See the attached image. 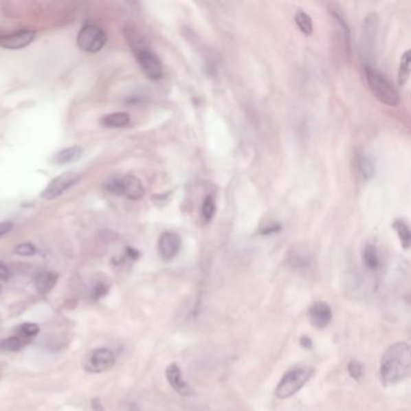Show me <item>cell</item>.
Instances as JSON below:
<instances>
[{"label":"cell","mask_w":411,"mask_h":411,"mask_svg":"<svg viewBox=\"0 0 411 411\" xmlns=\"http://www.w3.org/2000/svg\"><path fill=\"white\" fill-rule=\"evenodd\" d=\"M28 343L30 342H27L25 339L20 338L17 335H12V337L3 339L0 342V348L3 351H8V353H17V351H20V350L25 348Z\"/></svg>","instance_id":"20"},{"label":"cell","mask_w":411,"mask_h":411,"mask_svg":"<svg viewBox=\"0 0 411 411\" xmlns=\"http://www.w3.org/2000/svg\"><path fill=\"white\" fill-rule=\"evenodd\" d=\"M294 21H296V23H297L299 30H300V32H302L303 34L310 35L313 33V20H311V17H310L307 12H304V11H298V12L296 14V16H294Z\"/></svg>","instance_id":"24"},{"label":"cell","mask_w":411,"mask_h":411,"mask_svg":"<svg viewBox=\"0 0 411 411\" xmlns=\"http://www.w3.org/2000/svg\"><path fill=\"white\" fill-rule=\"evenodd\" d=\"M14 252L16 255L30 257V256H34L36 254V247L30 243H23V244L17 245Z\"/></svg>","instance_id":"26"},{"label":"cell","mask_w":411,"mask_h":411,"mask_svg":"<svg viewBox=\"0 0 411 411\" xmlns=\"http://www.w3.org/2000/svg\"><path fill=\"white\" fill-rule=\"evenodd\" d=\"M76 44L84 52L97 54L107 44V34L98 25H86L78 32Z\"/></svg>","instance_id":"5"},{"label":"cell","mask_w":411,"mask_h":411,"mask_svg":"<svg viewBox=\"0 0 411 411\" xmlns=\"http://www.w3.org/2000/svg\"><path fill=\"white\" fill-rule=\"evenodd\" d=\"M309 321L316 329H324L333 318V311L326 302H316L309 308Z\"/></svg>","instance_id":"10"},{"label":"cell","mask_w":411,"mask_h":411,"mask_svg":"<svg viewBox=\"0 0 411 411\" xmlns=\"http://www.w3.org/2000/svg\"><path fill=\"white\" fill-rule=\"evenodd\" d=\"M133 52L135 54L137 63L147 78L153 81L161 80L163 76V67H162L161 60L156 54L152 52L147 45L134 49Z\"/></svg>","instance_id":"6"},{"label":"cell","mask_w":411,"mask_h":411,"mask_svg":"<svg viewBox=\"0 0 411 411\" xmlns=\"http://www.w3.org/2000/svg\"><path fill=\"white\" fill-rule=\"evenodd\" d=\"M120 191L121 196L126 197L131 201H139L145 195L142 180L134 175H126L120 179Z\"/></svg>","instance_id":"13"},{"label":"cell","mask_w":411,"mask_h":411,"mask_svg":"<svg viewBox=\"0 0 411 411\" xmlns=\"http://www.w3.org/2000/svg\"><path fill=\"white\" fill-rule=\"evenodd\" d=\"M116 364L115 353L107 348H99L92 350L85 356L82 368L85 372L89 374H100L113 369Z\"/></svg>","instance_id":"4"},{"label":"cell","mask_w":411,"mask_h":411,"mask_svg":"<svg viewBox=\"0 0 411 411\" xmlns=\"http://www.w3.org/2000/svg\"><path fill=\"white\" fill-rule=\"evenodd\" d=\"M348 373L350 377L355 379V380H357L359 381L363 377V366L361 363L358 362V361H351V362L348 363Z\"/></svg>","instance_id":"27"},{"label":"cell","mask_w":411,"mask_h":411,"mask_svg":"<svg viewBox=\"0 0 411 411\" xmlns=\"http://www.w3.org/2000/svg\"><path fill=\"white\" fill-rule=\"evenodd\" d=\"M411 372V350L409 344H393L384 353L380 363V380L384 386H391L406 380Z\"/></svg>","instance_id":"1"},{"label":"cell","mask_w":411,"mask_h":411,"mask_svg":"<svg viewBox=\"0 0 411 411\" xmlns=\"http://www.w3.org/2000/svg\"><path fill=\"white\" fill-rule=\"evenodd\" d=\"M363 263L368 269L377 270L380 267V257L377 254V247L372 244L364 246L362 252Z\"/></svg>","instance_id":"17"},{"label":"cell","mask_w":411,"mask_h":411,"mask_svg":"<svg viewBox=\"0 0 411 411\" xmlns=\"http://www.w3.org/2000/svg\"><path fill=\"white\" fill-rule=\"evenodd\" d=\"M377 33H379V16L375 12H372L366 17L362 27V51L364 57L369 62H372L374 58Z\"/></svg>","instance_id":"7"},{"label":"cell","mask_w":411,"mask_h":411,"mask_svg":"<svg viewBox=\"0 0 411 411\" xmlns=\"http://www.w3.org/2000/svg\"><path fill=\"white\" fill-rule=\"evenodd\" d=\"M100 123L105 128H124L131 123V118L127 113H109L102 118Z\"/></svg>","instance_id":"15"},{"label":"cell","mask_w":411,"mask_h":411,"mask_svg":"<svg viewBox=\"0 0 411 411\" xmlns=\"http://www.w3.org/2000/svg\"><path fill=\"white\" fill-rule=\"evenodd\" d=\"M392 227L396 230L403 249L409 250L411 245V232L409 225H406L403 220H395L392 223Z\"/></svg>","instance_id":"18"},{"label":"cell","mask_w":411,"mask_h":411,"mask_svg":"<svg viewBox=\"0 0 411 411\" xmlns=\"http://www.w3.org/2000/svg\"><path fill=\"white\" fill-rule=\"evenodd\" d=\"M40 332V327L36 323H22L19 327L16 328V333L17 337L25 339L27 342H30V339L36 337Z\"/></svg>","instance_id":"23"},{"label":"cell","mask_w":411,"mask_h":411,"mask_svg":"<svg viewBox=\"0 0 411 411\" xmlns=\"http://www.w3.org/2000/svg\"><path fill=\"white\" fill-rule=\"evenodd\" d=\"M12 228H14L12 222H9V221H5V222H0V238L8 234V233H9Z\"/></svg>","instance_id":"29"},{"label":"cell","mask_w":411,"mask_h":411,"mask_svg":"<svg viewBox=\"0 0 411 411\" xmlns=\"http://www.w3.org/2000/svg\"><path fill=\"white\" fill-rule=\"evenodd\" d=\"M108 286L103 284H97L94 286L93 291H92V298L96 299V300L100 299L108 293Z\"/></svg>","instance_id":"28"},{"label":"cell","mask_w":411,"mask_h":411,"mask_svg":"<svg viewBox=\"0 0 411 411\" xmlns=\"http://www.w3.org/2000/svg\"><path fill=\"white\" fill-rule=\"evenodd\" d=\"M364 73L373 93L382 104L397 107L401 103V94L384 74L377 71L370 64L364 65Z\"/></svg>","instance_id":"2"},{"label":"cell","mask_w":411,"mask_h":411,"mask_svg":"<svg viewBox=\"0 0 411 411\" xmlns=\"http://www.w3.org/2000/svg\"><path fill=\"white\" fill-rule=\"evenodd\" d=\"M126 252H127L128 257L132 258V260H137V258L140 257V252L135 250V249H133V247H127V249H126Z\"/></svg>","instance_id":"32"},{"label":"cell","mask_w":411,"mask_h":411,"mask_svg":"<svg viewBox=\"0 0 411 411\" xmlns=\"http://www.w3.org/2000/svg\"><path fill=\"white\" fill-rule=\"evenodd\" d=\"M82 156V148L78 146L67 147L60 150L58 153H56L54 161L57 164H68L80 159Z\"/></svg>","instance_id":"16"},{"label":"cell","mask_w":411,"mask_h":411,"mask_svg":"<svg viewBox=\"0 0 411 411\" xmlns=\"http://www.w3.org/2000/svg\"><path fill=\"white\" fill-rule=\"evenodd\" d=\"M80 180H81V175L78 173H63L58 177H54V180H51L44 191L41 192L40 196L47 201H52V199L62 196L64 192L68 191L70 187L75 186Z\"/></svg>","instance_id":"8"},{"label":"cell","mask_w":411,"mask_h":411,"mask_svg":"<svg viewBox=\"0 0 411 411\" xmlns=\"http://www.w3.org/2000/svg\"><path fill=\"white\" fill-rule=\"evenodd\" d=\"M35 35V32L28 30L0 35V47L6 49H23L34 41Z\"/></svg>","instance_id":"11"},{"label":"cell","mask_w":411,"mask_h":411,"mask_svg":"<svg viewBox=\"0 0 411 411\" xmlns=\"http://www.w3.org/2000/svg\"><path fill=\"white\" fill-rule=\"evenodd\" d=\"M57 281H58V275L49 270H43L36 273L33 280L35 289L40 294L49 293L57 284Z\"/></svg>","instance_id":"14"},{"label":"cell","mask_w":411,"mask_h":411,"mask_svg":"<svg viewBox=\"0 0 411 411\" xmlns=\"http://www.w3.org/2000/svg\"><path fill=\"white\" fill-rule=\"evenodd\" d=\"M216 214V203L214 198L210 196L206 197L201 204V216L206 222H210Z\"/></svg>","instance_id":"25"},{"label":"cell","mask_w":411,"mask_h":411,"mask_svg":"<svg viewBox=\"0 0 411 411\" xmlns=\"http://www.w3.org/2000/svg\"><path fill=\"white\" fill-rule=\"evenodd\" d=\"M332 14H333L334 19L337 20L339 25L342 27L344 46H345V49L348 52V57H350L351 56V32H350V28H348V22L344 20L343 16L340 15L337 11H332Z\"/></svg>","instance_id":"22"},{"label":"cell","mask_w":411,"mask_h":411,"mask_svg":"<svg viewBox=\"0 0 411 411\" xmlns=\"http://www.w3.org/2000/svg\"><path fill=\"white\" fill-rule=\"evenodd\" d=\"M358 170L366 180H370L375 175V164L372 157L362 153L358 157Z\"/></svg>","instance_id":"19"},{"label":"cell","mask_w":411,"mask_h":411,"mask_svg":"<svg viewBox=\"0 0 411 411\" xmlns=\"http://www.w3.org/2000/svg\"><path fill=\"white\" fill-rule=\"evenodd\" d=\"M181 247V238L174 232H164L158 239L157 249L162 260H172Z\"/></svg>","instance_id":"9"},{"label":"cell","mask_w":411,"mask_h":411,"mask_svg":"<svg viewBox=\"0 0 411 411\" xmlns=\"http://www.w3.org/2000/svg\"><path fill=\"white\" fill-rule=\"evenodd\" d=\"M281 230V227L279 225H273L271 227H268V228H265L263 232H262V234L267 235V234H274V233H278L279 230Z\"/></svg>","instance_id":"33"},{"label":"cell","mask_w":411,"mask_h":411,"mask_svg":"<svg viewBox=\"0 0 411 411\" xmlns=\"http://www.w3.org/2000/svg\"><path fill=\"white\" fill-rule=\"evenodd\" d=\"M92 408L94 411H104V406H102V401L98 398H94L92 401Z\"/></svg>","instance_id":"34"},{"label":"cell","mask_w":411,"mask_h":411,"mask_svg":"<svg viewBox=\"0 0 411 411\" xmlns=\"http://www.w3.org/2000/svg\"><path fill=\"white\" fill-rule=\"evenodd\" d=\"M313 374H315V369L307 366H299L291 369L280 380L279 385L275 390V395L280 399H286L294 396L302 387L308 384L309 380L313 377Z\"/></svg>","instance_id":"3"},{"label":"cell","mask_w":411,"mask_h":411,"mask_svg":"<svg viewBox=\"0 0 411 411\" xmlns=\"http://www.w3.org/2000/svg\"><path fill=\"white\" fill-rule=\"evenodd\" d=\"M411 67V54L410 51H406L401 58V64H399V70H398V82L399 86H404L409 75H410Z\"/></svg>","instance_id":"21"},{"label":"cell","mask_w":411,"mask_h":411,"mask_svg":"<svg viewBox=\"0 0 411 411\" xmlns=\"http://www.w3.org/2000/svg\"><path fill=\"white\" fill-rule=\"evenodd\" d=\"M166 377H167L169 385L173 387V390L177 391L179 395L192 396L195 393L193 388L187 384L186 380L182 377L181 369L175 363L168 366Z\"/></svg>","instance_id":"12"},{"label":"cell","mask_w":411,"mask_h":411,"mask_svg":"<svg viewBox=\"0 0 411 411\" xmlns=\"http://www.w3.org/2000/svg\"><path fill=\"white\" fill-rule=\"evenodd\" d=\"M299 344L302 348H307V350L313 348V340L307 335H303L302 338L299 339Z\"/></svg>","instance_id":"31"},{"label":"cell","mask_w":411,"mask_h":411,"mask_svg":"<svg viewBox=\"0 0 411 411\" xmlns=\"http://www.w3.org/2000/svg\"><path fill=\"white\" fill-rule=\"evenodd\" d=\"M10 276L11 273L9 268L4 263L0 262V280L1 281H6V280L10 279Z\"/></svg>","instance_id":"30"}]
</instances>
